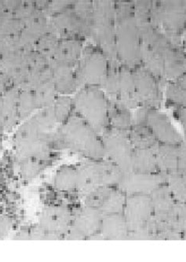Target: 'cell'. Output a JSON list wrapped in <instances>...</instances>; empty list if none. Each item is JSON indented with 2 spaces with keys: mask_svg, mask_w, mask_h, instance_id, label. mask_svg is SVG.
<instances>
[{
  "mask_svg": "<svg viewBox=\"0 0 186 262\" xmlns=\"http://www.w3.org/2000/svg\"><path fill=\"white\" fill-rule=\"evenodd\" d=\"M167 184L175 202L185 203V174L176 173L168 176Z\"/></svg>",
  "mask_w": 186,
  "mask_h": 262,
  "instance_id": "cell-34",
  "label": "cell"
},
{
  "mask_svg": "<svg viewBox=\"0 0 186 262\" xmlns=\"http://www.w3.org/2000/svg\"><path fill=\"white\" fill-rule=\"evenodd\" d=\"M17 103L19 121H25L29 119L35 111H38L36 96L32 90L19 89Z\"/></svg>",
  "mask_w": 186,
  "mask_h": 262,
  "instance_id": "cell-29",
  "label": "cell"
},
{
  "mask_svg": "<svg viewBox=\"0 0 186 262\" xmlns=\"http://www.w3.org/2000/svg\"><path fill=\"white\" fill-rule=\"evenodd\" d=\"M73 113L102 134L108 128L109 100L101 88L83 87L76 92Z\"/></svg>",
  "mask_w": 186,
  "mask_h": 262,
  "instance_id": "cell-4",
  "label": "cell"
},
{
  "mask_svg": "<svg viewBox=\"0 0 186 262\" xmlns=\"http://www.w3.org/2000/svg\"><path fill=\"white\" fill-rule=\"evenodd\" d=\"M55 133L45 131L32 115L20 125L14 136V144L17 155L21 159L44 160L51 154L53 146H56Z\"/></svg>",
  "mask_w": 186,
  "mask_h": 262,
  "instance_id": "cell-3",
  "label": "cell"
},
{
  "mask_svg": "<svg viewBox=\"0 0 186 262\" xmlns=\"http://www.w3.org/2000/svg\"><path fill=\"white\" fill-rule=\"evenodd\" d=\"M127 195L117 187H101L85 197V206L103 215L123 213Z\"/></svg>",
  "mask_w": 186,
  "mask_h": 262,
  "instance_id": "cell-14",
  "label": "cell"
},
{
  "mask_svg": "<svg viewBox=\"0 0 186 262\" xmlns=\"http://www.w3.org/2000/svg\"><path fill=\"white\" fill-rule=\"evenodd\" d=\"M132 126V111L119 103L109 102L108 128L128 133Z\"/></svg>",
  "mask_w": 186,
  "mask_h": 262,
  "instance_id": "cell-24",
  "label": "cell"
},
{
  "mask_svg": "<svg viewBox=\"0 0 186 262\" xmlns=\"http://www.w3.org/2000/svg\"><path fill=\"white\" fill-rule=\"evenodd\" d=\"M3 118H4V99L0 96V129H3Z\"/></svg>",
  "mask_w": 186,
  "mask_h": 262,
  "instance_id": "cell-39",
  "label": "cell"
},
{
  "mask_svg": "<svg viewBox=\"0 0 186 262\" xmlns=\"http://www.w3.org/2000/svg\"><path fill=\"white\" fill-rule=\"evenodd\" d=\"M101 238L117 240L128 238V229L123 213L103 215L100 227Z\"/></svg>",
  "mask_w": 186,
  "mask_h": 262,
  "instance_id": "cell-22",
  "label": "cell"
},
{
  "mask_svg": "<svg viewBox=\"0 0 186 262\" xmlns=\"http://www.w3.org/2000/svg\"><path fill=\"white\" fill-rule=\"evenodd\" d=\"M134 17L137 26H147L151 24L153 1H133Z\"/></svg>",
  "mask_w": 186,
  "mask_h": 262,
  "instance_id": "cell-35",
  "label": "cell"
},
{
  "mask_svg": "<svg viewBox=\"0 0 186 262\" xmlns=\"http://www.w3.org/2000/svg\"><path fill=\"white\" fill-rule=\"evenodd\" d=\"M102 214L95 208L85 206L73 215L66 237L68 239H85L100 236Z\"/></svg>",
  "mask_w": 186,
  "mask_h": 262,
  "instance_id": "cell-13",
  "label": "cell"
},
{
  "mask_svg": "<svg viewBox=\"0 0 186 262\" xmlns=\"http://www.w3.org/2000/svg\"><path fill=\"white\" fill-rule=\"evenodd\" d=\"M131 70L139 106L159 109L162 100V84L142 66Z\"/></svg>",
  "mask_w": 186,
  "mask_h": 262,
  "instance_id": "cell-11",
  "label": "cell"
},
{
  "mask_svg": "<svg viewBox=\"0 0 186 262\" xmlns=\"http://www.w3.org/2000/svg\"><path fill=\"white\" fill-rule=\"evenodd\" d=\"M128 136L134 149L155 150L159 144L154 135L146 124H132Z\"/></svg>",
  "mask_w": 186,
  "mask_h": 262,
  "instance_id": "cell-26",
  "label": "cell"
},
{
  "mask_svg": "<svg viewBox=\"0 0 186 262\" xmlns=\"http://www.w3.org/2000/svg\"><path fill=\"white\" fill-rule=\"evenodd\" d=\"M93 1H73V10L83 25L86 36L90 37L93 17Z\"/></svg>",
  "mask_w": 186,
  "mask_h": 262,
  "instance_id": "cell-32",
  "label": "cell"
},
{
  "mask_svg": "<svg viewBox=\"0 0 186 262\" xmlns=\"http://www.w3.org/2000/svg\"><path fill=\"white\" fill-rule=\"evenodd\" d=\"M48 32L56 35L59 39L80 38L87 39L86 31L80 19L75 14L73 6L64 12L49 17Z\"/></svg>",
  "mask_w": 186,
  "mask_h": 262,
  "instance_id": "cell-18",
  "label": "cell"
},
{
  "mask_svg": "<svg viewBox=\"0 0 186 262\" xmlns=\"http://www.w3.org/2000/svg\"><path fill=\"white\" fill-rule=\"evenodd\" d=\"M19 89L11 87L3 95L4 99V118L3 129L10 130L19 121L18 99Z\"/></svg>",
  "mask_w": 186,
  "mask_h": 262,
  "instance_id": "cell-25",
  "label": "cell"
},
{
  "mask_svg": "<svg viewBox=\"0 0 186 262\" xmlns=\"http://www.w3.org/2000/svg\"><path fill=\"white\" fill-rule=\"evenodd\" d=\"M131 172L137 173L159 172L155 150L134 149L131 161Z\"/></svg>",
  "mask_w": 186,
  "mask_h": 262,
  "instance_id": "cell-23",
  "label": "cell"
},
{
  "mask_svg": "<svg viewBox=\"0 0 186 262\" xmlns=\"http://www.w3.org/2000/svg\"><path fill=\"white\" fill-rule=\"evenodd\" d=\"M3 148V136L2 135L0 134V152L2 150Z\"/></svg>",
  "mask_w": 186,
  "mask_h": 262,
  "instance_id": "cell-40",
  "label": "cell"
},
{
  "mask_svg": "<svg viewBox=\"0 0 186 262\" xmlns=\"http://www.w3.org/2000/svg\"><path fill=\"white\" fill-rule=\"evenodd\" d=\"M185 20L184 0L153 1L151 24L177 46L183 47Z\"/></svg>",
  "mask_w": 186,
  "mask_h": 262,
  "instance_id": "cell-5",
  "label": "cell"
},
{
  "mask_svg": "<svg viewBox=\"0 0 186 262\" xmlns=\"http://www.w3.org/2000/svg\"><path fill=\"white\" fill-rule=\"evenodd\" d=\"M101 136L108 160L117 165L124 173L131 172L134 147L128 133L107 128Z\"/></svg>",
  "mask_w": 186,
  "mask_h": 262,
  "instance_id": "cell-10",
  "label": "cell"
},
{
  "mask_svg": "<svg viewBox=\"0 0 186 262\" xmlns=\"http://www.w3.org/2000/svg\"><path fill=\"white\" fill-rule=\"evenodd\" d=\"M174 114L177 119L182 124L184 128H185V107L175 108Z\"/></svg>",
  "mask_w": 186,
  "mask_h": 262,
  "instance_id": "cell-38",
  "label": "cell"
},
{
  "mask_svg": "<svg viewBox=\"0 0 186 262\" xmlns=\"http://www.w3.org/2000/svg\"><path fill=\"white\" fill-rule=\"evenodd\" d=\"M33 92L36 96L38 110L51 106L58 96L51 78L41 82Z\"/></svg>",
  "mask_w": 186,
  "mask_h": 262,
  "instance_id": "cell-30",
  "label": "cell"
},
{
  "mask_svg": "<svg viewBox=\"0 0 186 262\" xmlns=\"http://www.w3.org/2000/svg\"><path fill=\"white\" fill-rule=\"evenodd\" d=\"M54 185L61 192L76 191L77 168L73 165H64L61 167L54 176Z\"/></svg>",
  "mask_w": 186,
  "mask_h": 262,
  "instance_id": "cell-27",
  "label": "cell"
},
{
  "mask_svg": "<svg viewBox=\"0 0 186 262\" xmlns=\"http://www.w3.org/2000/svg\"><path fill=\"white\" fill-rule=\"evenodd\" d=\"M115 49L120 65L133 70L141 66L142 37L134 17L133 1H114Z\"/></svg>",
  "mask_w": 186,
  "mask_h": 262,
  "instance_id": "cell-1",
  "label": "cell"
},
{
  "mask_svg": "<svg viewBox=\"0 0 186 262\" xmlns=\"http://www.w3.org/2000/svg\"><path fill=\"white\" fill-rule=\"evenodd\" d=\"M58 126L66 121L73 113V99L69 96L58 95L51 106Z\"/></svg>",
  "mask_w": 186,
  "mask_h": 262,
  "instance_id": "cell-31",
  "label": "cell"
},
{
  "mask_svg": "<svg viewBox=\"0 0 186 262\" xmlns=\"http://www.w3.org/2000/svg\"><path fill=\"white\" fill-rule=\"evenodd\" d=\"M11 87H14V86L11 84L10 80L7 79L4 73L0 71V96H3Z\"/></svg>",
  "mask_w": 186,
  "mask_h": 262,
  "instance_id": "cell-37",
  "label": "cell"
},
{
  "mask_svg": "<svg viewBox=\"0 0 186 262\" xmlns=\"http://www.w3.org/2000/svg\"><path fill=\"white\" fill-rule=\"evenodd\" d=\"M159 172L164 175L185 174V145L162 144L155 148Z\"/></svg>",
  "mask_w": 186,
  "mask_h": 262,
  "instance_id": "cell-16",
  "label": "cell"
},
{
  "mask_svg": "<svg viewBox=\"0 0 186 262\" xmlns=\"http://www.w3.org/2000/svg\"><path fill=\"white\" fill-rule=\"evenodd\" d=\"M186 76L165 83L167 100L174 108L185 107Z\"/></svg>",
  "mask_w": 186,
  "mask_h": 262,
  "instance_id": "cell-28",
  "label": "cell"
},
{
  "mask_svg": "<svg viewBox=\"0 0 186 262\" xmlns=\"http://www.w3.org/2000/svg\"><path fill=\"white\" fill-rule=\"evenodd\" d=\"M59 40V38L56 35L51 32H46L36 41L34 51L51 60L56 52Z\"/></svg>",
  "mask_w": 186,
  "mask_h": 262,
  "instance_id": "cell-33",
  "label": "cell"
},
{
  "mask_svg": "<svg viewBox=\"0 0 186 262\" xmlns=\"http://www.w3.org/2000/svg\"><path fill=\"white\" fill-rule=\"evenodd\" d=\"M73 215L64 206H49L39 216V228L43 238H57L66 236L73 222Z\"/></svg>",
  "mask_w": 186,
  "mask_h": 262,
  "instance_id": "cell-12",
  "label": "cell"
},
{
  "mask_svg": "<svg viewBox=\"0 0 186 262\" xmlns=\"http://www.w3.org/2000/svg\"><path fill=\"white\" fill-rule=\"evenodd\" d=\"M73 4V1H48L43 11L49 18L64 12V10L70 8Z\"/></svg>",
  "mask_w": 186,
  "mask_h": 262,
  "instance_id": "cell-36",
  "label": "cell"
},
{
  "mask_svg": "<svg viewBox=\"0 0 186 262\" xmlns=\"http://www.w3.org/2000/svg\"><path fill=\"white\" fill-rule=\"evenodd\" d=\"M145 124L149 127L159 143L179 145L184 143L182 136L173 125L169 118L159 109L147 108Z\"/></svg>",
  "mask_w": 186,
  "mask_h": 262,
  "instance_id": "cell-17",
  "label": "cell"
},
{
  "mask_svg": "<svg viewBox=\"0 0 186 262\" xmlns=\"http://www.w3.org/2000/svg\"><path fill=\"white\" fill-rule=\"evenodd\" d=\"M108 69V58L100 48L94 43L84 47L81 58L75 68L79 89L101 88Z\"/></svg>",
  "mask_w": 186,
  "mask_h": 262,
  "instance_id": "cell-8",
  "label": "cell"
},
{
  "mask_svg": "<svg viewBox=\"0 0 186 262\" xmlns=\"http://www.w3.org/2000/svg\"><path fill=\"white\" fill-rule=\"evenodd\" d=\"M168 176L161 172L156 173H124L117 187L126 195L150 194L161 184L167 183Z\"/></svg>",
  "mask_w": 186,
  "mask_h": 262,
  "instance_id": "cell-15",
  "label": "cell"
},
{
  "mask_svg": "<svg viewBox=\"0 0 186 262\" xmlns=\"http://www.w3.org/2000/svg\"><path fill=\"white\" fill-rule=\"evenodd\" d=\"M84 39L80 38L60 39L53 61L76 68L83 55Z\"/></svg>",
  "mask_w": 186,
  "mask_h": 262,
  "instance_id": "cell-21",
  "label": "cell"
},
{
  "mask_svg": "<svg viewBox=\"0 0 186 262\" xmlns=\"http://www.w3.org/2000/svg\"><path fill=\"white\" fill-rule=\"evenodd\" d=\"M56 146L69 149L88 160L105 158L102 136L83 118L72 114L57 129Z\"/></svg>",
  "mask_w": 186,
  "mask_h": 262,
  "instance_id": "cell-2",
  "label": "cell"
},
{
  "mask_svg": "<svg viewBox=\"0 0 186 262\" xmlns=\"http://www.w3.org/2000/svg\"><path fill=\"white\" fill-rule=\"evenodd\" d=\"M90 37L92 43L103 51L108 60H117L115 49V4L111 0L93 1Z\"/></svg>",
  "mask_w": 186,
  "mask_h": 262,
  "instance_id": "cell-6",
  "label": "cell"
},
{
  "mask_svg": "<svg viewBox=\"0 0 186 262\" xmlns=\"http://www.w3.org/2000/svg\"><path fill=\"white\" fill-rule=\"evenodd\" d=\"M130 239H150L147 227L153 216L149 194L127 195L123 212Z\"/></svg>",
  "mask_w": 186,
  "mask_h": 262,
  "instance_id": "cell-9",
  "label": "cell"
},
{
  "mask_svg": "<svg viewBox=\"0 0 186 262\" xmlns=\"http://www.w3.org/2000/svg\"><path fill=\"white\" fill-rule=\"evenodd\" d=\"M77 168L76 191L86 197L95 190L117 187L124 172L109 160H89Z\"/></svg>",
  "mask_w": 186,
  "mask_h": 262,
  "instance_id": "cell-7",
  "label": "cell"
},
{
  "mask_svg": "<svg viewBox=\"0 0 186 262\" xmlns=\"http://www.w3.org/2000/svg\"><path fill=\"white\" fill-rule=\"evenodd\" d=\"M114 103L120 104L130 111L139 107L132 70L122 65L120 66L117 99Z\"/></svg>",
  "mask_w": 186,
  "mask_h": 262,
  "instance_id": "cell-20",
  "label": "cell"
},
{
  "mask_svg": "<svg viewBox=\"0 0 186 262\" xmlns=\"http://www.w3.org/2000/svg\"><path fill=\"white\" fill-rule=\"evenodd\" d=\"M51 79L58 95L70 96L79 89L76 70L73 67L51 61Z\"/></svg>",
  "mask_w": 186,
  "mask_h": 262,
  "instance_id": "cell-19",
  "label": "cell"
}]
</instances>
